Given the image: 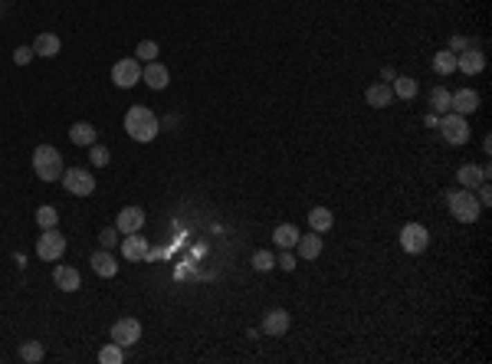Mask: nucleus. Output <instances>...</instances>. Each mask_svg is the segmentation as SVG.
Masks as SVG:
<instances>
[{
  "instance_id": "f257e3e1",
  "label": "nucleus",
  "mask_w": 492,
  "mask_h": 364,
  "mask_svg": "<svg viewBox=\"0 0 492 364\" xmlns=\"http://www.w3.org/2000/svg\"><path fill=\"white\" fill-rule=\"evenodd\" d=\"M125 131L131 135L135 141H154L158 138V131H161V122H158V115L148 109V105H131L125 112Z\"/></svg>"
},
{
  "instance_id": "f03ea898",
  "label": "nucleus",
  "mask_w": 492,
  "mask_h": 364,
  "mask_svg": "<svg viewBox=\"0 0 492 364\" xmlns=\"http://www.w3.org/2000/svg\"><path fill=\"white\" fill-rule=\"evenodd\" d=\"M63 154L53 148V145H39L37 151H33V174L39 177V181H46V184H56L60 177H63Z\"/></svg>"
},
{
  "instance_id": "7ed1b4c3",
  "label": "nucleus",
  "mask_w": 492,
  "mask_h": 364,
  "mask_svg": "<svg viewBox=\"0 0 492 364\" xmlns=\"http://www.w3.org/2000/svg\"><path fill=\"white\" fill-rule=\"evenodd\" d=\"M446 203H450V214H453L459 224H476L480 214H482L480 197H476L473 190H466V188L450 190V194H446Z\"/></svg>"
},
{
  "instance_id": "20e7f679",
  "label": "nucleus",
  "mask_w": 492,
  "mask_h": 364,
  "mask_svg": "<svg viewBox=\"0 0 492 364\" xmlns=\"http://www.w3.org/2000/svg\"><path fill=\"white\" fill-rule=\"evenodd\" d=\"M66 253V237L53 226V230H43V237L37 239V256L43 263H60Z\"/></svg>"
},
{
  "instance_id": "39448f33",
  "label": "nucleus",
  "mask_w": 492,
  "mask_h": 364,
  "mask_svg": "<svg viewBox=\"0 0 492 364\" xmlns=\"http://www.w3.org/2000/svg\"><path fill=\"white\" fill-rule=\"evenodd\" d=\"M63 188L73 194V197H89L92 190H95V177L89 174V171H82V167H69V171H63Z\"/></svg>"
},
{
  "instance_id": "423d86ee",
  "label": "nucleus",
  "mask_w": 492,
  "mask_h": 364,
  "mask_svg": "<svg viewBox=\"0 0 492 364\" xmlns=\"http://www.w3.org/2000/svg\"><path fill=\"white\" fill-rule=\"evenodd\" d=\"M112 82L118 89H135L141 82V66L135 56H125V60H118L112 66Z\"/></svg>"
},
{
  "instance_id": "0eeeda50",
  "label": "nucleus",
  "mask_w": 492,
  "mask_h": 364,
  "mask_svg": "<svg viewBox=\"0 0 492 364\" xmlns=\"http://www.w3.org/2000/svg\"><path fill=\"white\" fill-rule=\"evenodd\" d=\"M430 246V233L423 224H407L401 230V250L410 253V256H420V253Z\"/></svg>"
},
{
  "instance_id": "6e6552de",
  "label": "nucleus",
  "mask_w": 492,
  "mask_h": 364,
  "mask_svg": "<svg viewBox=\"0 0 492 364\" xmlns=\"http://www.w3.org/2000/svg\"><path fill=\"white\" fill-rule=\"evenodd\" d=\"M440 131H443V138H446V145H466V141H469L466 118H463V115H456V112H446V115H443Z\"/></svg>"
},
{
  "instance_id": "1a4fd4ad",
  "label": "nucleus",
  "mask_w": 492,
  "mask_h": 364,
  "mask_svg": "<svg viewBox=\"0 0 492 364\" xmlns=\"http://www.w3.org/2000/svg\"><path fill=\"white\" fill-rule=\"evenodd\" d=\"M112 341L115 345H122V348H131V345H138L141 341V322L138 318H118L112 325Z\"/></svg>"
},
{
  "instance_id": "9d476101",
  "label": "nucleus",
  "mask_w": 492,
  "mask_h": 364,
  "mask_svg": "<svg viewBox=\"0 0 492 364\" xmlns=\"http://www.w3.org/2000/svg\"><path fill=\"white\" fill-rule=\"evenodd\" d=\"M456 69H459V73H466V75H480L482 69H486V56H482L480 46H473V43H469L466 50L456 53Z\"/></svg>"
},
{
  "instance_id": "9b49d317",
  "label": "nucleus",
  "mask_w": 492,
  "mask_h": 364,
  "mask_svg": "<svg viewBox=\"0 0 492 364\" xmlns=\"http://www.w3.org/2000/svg\"><path fill=\"white\" fill-rule=\"evenodd\" d=\"M480 109V92L476 89H459V92H450V112L456 115H473Z\"/></svg>"
},
{
  "instance_id": "f8f14e48",
  "label": "nucleus",
  "mask_w": 492,
  "mask_h": 364,
  "mask_svg": "<svg viewBox=\"0 0 492 364\" xmlns=\"http://www.w3.org/2000/svg\"><path fill=\"white\" fill-rule=\"evenodd\" d=\"M489 164H463V167H459V171H456V181H459V184H463V188L466 190H476L480 188V184H486V181H489Z\"/></svg>"
},
{
  "instance_id": "ddd939ff",
  "label": "nucleus",
  "mask_w": 492,
  "mask_h": 364,
  "mask_svg": "<svg viewBox=\"0 0 492 364\" xmlns=\"http://www.w3.org/2000/svg\"><path fill=\"white\" fill-rule=\"evenodd\" d=\"M145 226V210L141 207H122L118 210V220H115V230L125 237V233H138Z\"/></svg>"
},
{
  "instance_id": "4468645a",
  "label": "nucleus",
  "mask_w": 492,
  "mask_h": 364,
  "mask_svg": "<svg viewBox=\"0 0 492 364\" xmlns=\"http://www.w3.org/2000/svg\"><path fill=\"white\" fill-rule=\"evenodd\" d=\"M148 239L138 237V233H125V239H122V256H125L128 263H145V256H148Z\"/></svg>"
},
{
  "instance_id": "2eb2a0df",
  "label": "nucleus",
  "mask_w": 492,
  "mask_h": 364,
  "mask_svg": "<svg viewBox=\"0 0 492 364\" xmlns=\"http://www.w3.org/2000/svg\"><path fill=\"white\" fill-rule=\"evenodd\" d=\"M53 282H56L60 292L82 289V276H79V269H73V266H56V269H53Z\"/></svg>"
},
{
  "instance_id": "dca6fc26",
  "label": "nucleus",
  "mask_w": 492,
  "mask_h": 364,
  "mask_svg": "<svg viewBox=\"0 0 492 364\" xmlns=\"http://www.w3.org/2000/svg\"><path fill=\"white\" fill-rule=\"evenodd\" d=\"M263 331L266 335H286L289 331V312L286 309H269L263 315Z\"/></svg>"
},
{
  "instance_id": "f3484780",
  "label": "nucleus",
  "mask_w": 492,
  "mask_h": 364,
  "mask_svg": "<svg viewBox=\"0 0 492 364\" xmlns=\"http://www.w3.org/2000/svg\"><path fill=\"white\" fill-rule=\"evenodd\" d=\"M141 79L148 82V86L158 92V89H167V82H171V73H167V66H161L158 60L154 63H148L145 69H141Z\"/></svg>"
},
{
  "instance_id": "a211bd4d",
  "label": "nucleus",
  "mask_w": 492,
  "mask_h": 364,
  "mask_svg": "<svg viewBox=\"0 0 492 364\" xmlns=\"http://www.w3.org/2000/svg\"><path fill=\"white\" fill-rule=\"evenodd\" d=\"M89 263H92V273H95V276H102V279H112L115 273H118V263L112 260V253H109V250L92 253V260H89Z\"/></svg>"
},
{
  "instance_id": "6ab92c4d",
  "label": "nucleus",
  "mask_w": 492,
  "mask_h": 364,
  "mask_svg": "<svg viewBox=\"0 0 492 364\" xmlns=\"http://www.w3.org/2000/svg\"><path fill=\"white\" fill-rule=\"evenodd\" d=\"M365 99H367V105H371V109H388V105H391V99H394V92H391V86H388V82H374V86H367Z\"/></svg>"
},
{
  "instance_id": "aec40b11",
  "label": "nucleus",
  "mask_w": 492,
  "mask_h": 364,
  "mask_svg": "<svg viewBox=\"0 0 492 364\" xmlns=\"http://www.w3.org/2000/svg\"><path fill=\"white\" fill-rule=\"evenodd\" d=\"M60 50H63V43H60L56 33H39V37L33 39V53H37V56L53 60V56H60Z\"/></svg>"
},
{
  "instance_id": "412c9836",
  "label": "nucleus",
  "mask_w": 492,
  "mask_h": 364,
  "mask_svg": "<svg viewBox=\"0 0 492 364\" xmlns=\"http://www.w3.org/2000/svg\"><path fill=\"white\" fill-rule=\"evenodd\" d=\"M295 246H299V256H302V260H318V256H322V233H316V230H312L309 237L299 233V243H295Z\"/></svg>"
},
{
  "instance_id": "4be33fe9",
  "label": "nucleus",
  "mask_w": 492,
  "mask_h": 364,
  "mask_svg": "<svg viewBox=\"0 0 492 364\" xmlns=\"http://www.w3.org/2000/svg\"><path fill=\"white\" fill-rule=\"evenodd\" d=\"M95 125H89V122H76V125L69 128V141L73 145H82V148H89V145H95Z\"/></svg>"
},
{
  "instance_id": "5701e85b",
  "label": "nucleus",
  "mask_w": 492,
  "mask_h": 364,
  "mask_svg": "<svg viewBox=\"0 0 492 364\" xmlns=\"http://www.w3.org/2000/svg\"><path fill=\"white\" fill-rule=\"evenodd\" d=\"M331 224H335V217H331L328 207H316V210H309V226H312L316 233H328Z\"/></svg>"
},
{
  "instance_id": "b1692460",
  "label": "nucleus",
  "mask_w": 492,
  "mask_h": 364,
  "mask_svg": "<svg viewBox=\"0 0 492 364\" xmlns=\"http://www.w3.org/2000/svg\"><path fill=\"white\" fill-rule=\"evenodd\" d=\"M273 239H276L282 250H292V246L299 243V230H295L292 224H279L276 230H273Z\"/></svg>"
},
{
  "instance_id": "393cba45",
  "label": "nucleus",
  "mask_w": 492,
  "mask_h": 364,
  "mask_svg": "<svg viewBox=\"0 0 492 364\" xmlns=\"http://www.w3.org/2000/svg\"><path fill=\"white\" fill-rule=\"evenodd\" d=\"M433 73L437 75H450L456 73V53L453 50H440L433 56Z\"/></svg>"
},
{
  "instance_id": "a878e982",
  "label": "nucleus",
  "mask_w": 492,
  "mask_h": 364,
  "mask_svg": "<svg viewBox=\"0 0 492 364\" xmlns=\"http://www.w3.org/2000/svg\"><path fill=\"white\" fill-rule=\"evenodd\" d=\"M430 109H433L437 115L450 112V89H446V86H433V92H430Z\"/></svg>"
},
{
  "instance_id": "bb28decb",
  "label": "nucleus",
  "mask_w": 492,
  "mask_h": 364,
  "mask_svg": "<svg viewBox=\"0 0 492 364\" xmlns=\"http://www.w3.org/2000/svg\"><path fill=\"white\" fill-rule=\"evenodd\" d=\"M391 92L397 95V99H414L417 95V79H410V75H397L394 79V86Z\"/></svg>"
},
{
  "instance_id": "cd10ccee",
  "label": "nucleus",
  "mask_w": 492,
  "mask_h": 364,
  "mask_svg": "<svg viewBox=\"0 0 492 364\" xmlns=\"http://www.w3.org/2000/svg\"><path fill=\"white\" fill-rule=\"evenodd\" d=\"M37 224H39V230H53V226L60 224V210L50 207V203H43L37 210Z\"/></svg>"
},
{
  "instance_id": "c85d7f7f",
  "label": "nucleus",
  "mask_w": 492,
  "mask_h": 364,
  "mask_svg": "<svg viewBox=\"0 0 492 364\" xmlns=\"http://www.w3.org/2000/svg\"><path fill=\"white\" fill-rule=\"evenodd\" d=\"M99 361L102 364H122L125 361V348H122V345H115V341H109V345L99 352Z\"/></svg>"
},
{
  "instance_id": "c756f323",
  "label": "nucleus",
  "mask_w": 492,
  "mask_h": 364,
  "mask_svg": "<svg viewBox=\"0 0 492 364\" xmlns=\"http://www.w3.org/2000/svg\"><path fill=\"white\" fill-rule=\"evenodd\" d=\"M43 345H39V341H24V345H20V358H24L26 364H39L43 361Z\"/></svg>"
},
{
  "instance_id": "7c9ffc66",
  "label": "nucleus",
  "mask_w": 492,
  "mask_h": 364,
  "mask_svg": "<svg viewBox=\"0 0 492 364\" xmlns=\"http://www.w3.org/2000/svg\"><path fill=\"white\" fill-rule=\"evenodd\" d=\"M273 266H276V256H273V253H266V250L253 253V269H256V273H269Z\"/></svg>"
},
{
  "instance_id": "2f4dec72",
  "label": "nucleus",
  "mask_w": 492,
  "mask_h": 364,
  "mask_svg": "<svg viewBox=\"0 0 492 364\" xmlns=\"http://www.w3.org/2000/svg\"><path fill=\"white\" fill-rule=\"evenodd\" d=\"M135 56L145 60V63H154V60H158V43H154V39H141L138 50H135Z\"/></svg>"
},
{
  "instance_id": "473e14b6",
  "label": "nucleus",
  "mask_w": 492,
  "mask_h": 364,
  "mask_svg": "<svg viewBox=\"0 0 492 364\" xmlns=\"http://www.w3.org/2000/svg\"><path fill=\"white\" fill-rule=\"evenodd\" d=\"M89 161L95 164V167H105L109 164V151L102 148V145H89Z\"/></svg>"
},
{
  "instance_id": "72a5a7b5",
  "label": "nucleus",
  "mask_w": 492,
  "mask_h": 364,
  "mask_svg": "<svg viewBox=\"0 0 492 364\" xmlns=\"http://www.w3.org/2000/svg\"><path fill=\"white\" fill-rule=\"evenodd\" d=\"M33 56H37V53H33V46H17V50H13V63H17V66H26L30 60H33Z\"/></svg>"
},
{
  "instance_id": "f704fd0d",
  "label": "nucleus",
  "mask_w": 492,
  "mask_h": 364,
  "mask_svg": "<svg viewBox=\"0 0 492 364\" xmlns=\"http://www.w3.org/2000/svg\"><path fill=\"white\" fill-rule=\"evenodd\" d=\"M99 239H102V246L109 250V246H115V243H118V230H115V226H105V230L99 233Z\"/></svg>"
},
{
  "instance_id": "c9c22d12",
  "label": "nucleus",
  "mask_w": 492,
  "mask_h": 364,
  "mask_svg": "<svg viewBox=\"0 0 492 364\" xmlns=\"http://www.w3.org/2000/svg\"><path fill=\"white\" fill-rule=\"evenodd\" d=\"M276 266H282L286 273H292V269H295V256H292V253L286 250V253H282V256H279V260H276Z\"/></svg>"
},
{
  "instance_id": "e433bc0d",
  "label": "nucleus",
  "mask_w": 492,
  "mask_h": 364,
  "mask_svg": "<svg viewBox=\"0 0 492 364\" xmlns=\"http://www.w3.org/2000/svg\"><path fill=\"white\" fill-rule=\"evenodd\" d=\"M476 190H480V203H482V207H489V201H492L489 181H486V184H480V188H476Z\"/></svg>"
},
{
  "instance_id": "4c0bfd02",
  "label": "nucleus",
  "mask_w": 492,
  "mask_h": 364,
  "mask_svg": "<svg viewBox=\"0 0 492 364\" xmlns=\"http://www.w3.org/2000/svg\"><path fill=\"white\" fill-rule=\"evenodd\" d=\"M466 46H469V43H466V37H453V39H450V46H446V50H466Z\"/></svg>"
}]
</instances>
